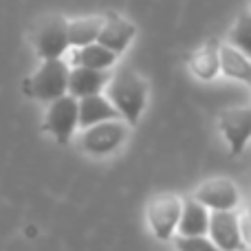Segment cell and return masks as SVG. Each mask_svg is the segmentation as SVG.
<instances>
[{
  "mask_svg": "<svg viewBox=\"0 0 251 251\" xmlns=\"http://www.w3.org/2000/svg\"><path fill=\"white\" fill-rule=\"evenodd\" d=\"M181 216V201L174 194H159L148 205V221L159 240H170Z\"/></svg>",
  "mask_w": 251,
  "mask_h": 251,
  "instance_id": "4",
  "label": "cell"
},
{
  "mask_svg": "<svg viewBox=\"0 0 251 251\" xmlns=\"http://www.w3.org/2000/svg\"><path fill=\"white\" fill-rule=\"evenodd\" d=\"M108 101L128 124H137L146 108L148 84L132 69H122L108 79Z\"/></svg>",
  "mask_w": 251,
  "mask_h": 251,
  "instance_id": "1",
  "label": "cell"
},
{
  "mask_svg": "<svg viewBox=\"0 0 251 251\" xmlns=\"http://www.w3.org/2000/svg\"><path fill=\"white\" fill-rule=\"evenodd\" d=\"M69 49L66 20L62 16H49L35 31V51L44 60H57Z\"/></svg>",
  "mask_w": 251,
  "mask_h": 251,
  "instance_id": "3",
  "label": "cell"
},
{
  "mask_svg": "<svg viewBox=\"0 0 251 251\" xmlns=\"http://www.w3.org/2000/svg\"><path fill=\"white\" fill-rule=\"evenodd\" d=\"M194 199L209 209H234L238 205V190L229 178H212L196 190Z\"/></svg>",
  "mask_w": 251,
  "mask_h": 251,
  "instance_id": "8",
  "label": "cell"
},
{
  "mask_svg": "<svg viewBox=\"0 0 251 251\" xmlns=\"http://www.w3.org/2000/svg\"><path fill=\"white\" fill-rule=\"evenodd\" d=\"M209 212L205 205H201L196 199H187L181 205V216H178L176 229L181 236H205L207 234Z\"/></svg>",
  "mask_w": 251,
  "mask_h": 251,
  "instance_id": "13",
  "label": "cell"
},
{
  "mask_svg": "<svg viewBox=\"0 0 251 251\" xmlns=\"http://www.w3.org/2000/svg\"><path fill=\"white\" fill-rule=\"evenodd\" d=\"M178 251H218V247L205 236H178L176 238Z\"/></svg>",
  "mask_w": 251,
  "mask_h": 251,
  "instance_id": "19",
  "label": "cell"
},
{
  "mask_svg": "<svg viewBox=\"0 0 251 251\" xmlns=\"http://www.w3.org/2000/svg\"><path fill=\"white\" fill-rule=\"evenodd\" d=\"M104 20L101 18H79V20L66 22V35H69V47H86L95 42Z\"/></svg>",
  "mask_w": 251,
  "mask_h": 251,
  "instance_id": "15",
  "label": "cell"
},
{
  "mask_svg": "<svg viewBox=\"0 0 251 251\" xmlns=\"http://www.w3.org/2000/svg\"><path fill=\"white\" fill-rule=\"evenodd\" d=\"M218 66L227 77L240 79V82H251V64L249 57L240 53L234 47H218Z\"/></svg>",
  "mask_w": 251,
  "mask_h": 251,
  "instance_id": "14",
  "label": "cell"
},
{
  "mask_svg": "<svg viewBox=\"0 0 251 251\" xmlns=\"http://www.w3.org/2000/svg\"><path fill=\"white\" fill-rule=\"evenodd\" d=\"M117 55L113 51H108L106 47H101L100 42H91L86 47H79V51L75 53L73 62L77 66H86V69H108L115 64Z\"/></svg>",
  "mask_w": 251,
  "mask_h": 251,
  "instance_id": "16",
  "label": "cell"
},
{
  "mask_svg": "<svg viewBox=\"0 0 251 251\" xmlns=\"http://www.w3.org/2000/svg\"><path fill=\"white\" fill-rule=\"evenodd\" d=\"M110 73L106 69H86V66H77V69L69 71V84H66V93L75 100H82L88 95H97L101 88L108 84Z\"/></svg>",
  "mask_w": 251,
  "mask_h": 251,
  "instance_id": "9",
  "label": "cell"
},
{
  "mask_svg": "<svg viewBox=\"0 0 251 251\" xmlns=\"http://www.w3.org/2000/svg\"><path fill=\"white\" fill-rule=\"evenodd\" d=\"M134 33H137V29H134L132 22L124 20V18H110V20H104L95 42H100L101 47H106L115 55H119L132 42Z\"/></svg>",
  "mask_w": 251,
  "mask_h": 251,
  "instance_id": "11",
  "label": "cell"
},
{
  "mask_svg": "<svg viewBox=\"0 0 251 251\" xmlns=\"http://www.w3.org/2000/svg\"><path fill=\"white\" fill-rule=\"evenodd\" d=\"M77 126V100L71 95H62L51 101L47 113V128L60 143H66Z\"/></svg>",
  "mask_w": 251,
  "mask_h": 251,
  "instance_id": "7",
  "label": "cell"
},
{
  "mask_svg": "<svg viewBox=\"0 0 251 251\" xmlns=\"http://www.w3.org/2000/svg\"><path fill=\"white\" fill-rule=\"evenodd\" d=\"M207 231L212 236V243L218 247V251H236L245 249L238 231V216L231 209H212L207 223Z\"/></svg>",
  "mask_w": 251,
  "mask_h": 251,
  "instance_id": "6",
  "label": "cell"
},
{
  "mask_svg": "<svg viewBox=\"0 0 251 251\" xmlns=\"http://www.w3.org/2000/svg\"><path fill=\"white\" fill-rule=\"evenodd\" d=\"M66 84H69V66L60 57L57 60H44V64L31 77V93L38 100L53 101L57 97L66 95Z\"/></svg>",
  "mask_w": 251,
  "mask_h": 251,
  "instance_id": "2",
  "label": "cell"
},
{
  "mask_svg": "<svg viewBox=\"0 0 251 251\" xmlns=\"http://www.w3.org/2000/svg\"><path fill=\"white\" fill-rule=\"evenodd\" d=\"M117 117H119L117 108L106 97H101L100 93L77 100V124L82 128L95 126L100 122H108V119H117Z\"/></svg>",
  "mask_w": 251,
  "mask_h": 251,
  "instance_id": "12",
  "label": "cell"
},
{
  "mask_svg": "<svg viewBox=\"0 0 251 251\" xmlns=\"http://www.w3.org/2000/svg\"><path fill=\"white\" fill-rule=\"evenodd\" d=\"M126 132H128L126 124L117 122V119H108V122L88 126L82 137V143L86 148V152H91V154H108V152L117 150L122 146Z\"/></svg>",
  "mask_w": 251,
  "mask_h": 251,
  "instance_id": "5",
  "label": "cell"
},
{
  "mask_svg": "<svg viewBox=\"0 0 251 251\" xmlns=\"http://www.w3.org/2000/svg\"><path fill=\"white\" fill-rule=\"evenodd\" d=\"M231 42H234V49H238L240 53L249 55L251 53V20L249 13H243L236 22V26L231 29Z\"/></svg>",
  "mask_w": 251,
  "mask_h": 251,
  "instance_id": "18",
  "label": "cell"
},
{
  "mask_svg": "<svg viewBox=\"0 0 251 251\" xmlns=\"http://www.w3.org/2000/svg\"><path fill=\"white\" fill-rule=\"evenodd\" d=\"M218 49L214 47H205L192 57V71L203 79H212L218 73Z\"/></svg>",
  "mask_w": 251,
  "mask_h": 251,
  "instance_id": "17",
  "label": "cell"
},
{
  "mask_svg": "<svg viewBox=\"0 0 251 251\" xmlns=\"http://www.w3.org/2000/svg\"><path fill=\"white\" fill-rule=\"evenodd\" d=\"M221 128L231 146V154H240L251 134V110L249 108L225 110L221 115Z\"/></svg>",
  "mask_w": 251,
  "mask_h": 251,
  "instance_id": "10",
  "label": "cell"
}]
</instances>
